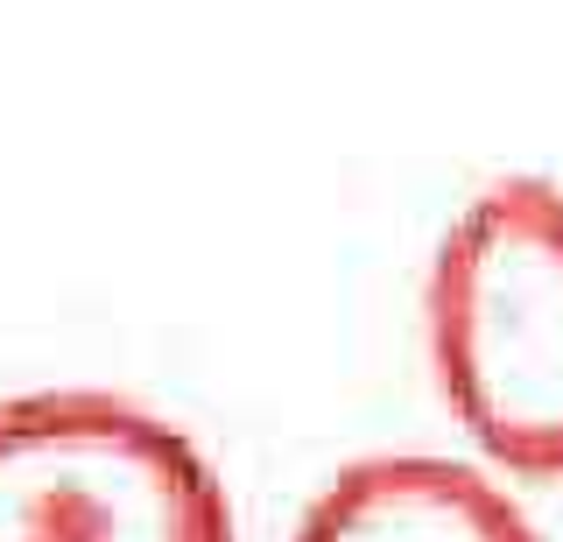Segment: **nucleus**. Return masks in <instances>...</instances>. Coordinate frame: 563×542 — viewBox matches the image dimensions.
<instances>
[{
  "label": "nucleus",
  "mask_w": 563,
  "mask_h": 542,
  "mask_svg": "<svg viewBox=\"0 0 563 542\" xmlns=\"http://www.w3.org/2000/svg\"><path fill=\"white\" fill-rule=\"evenodd\" d=\"M437 395L500 472L563 479V184L500 177L422 283Z\"/></svg>",
  "instance_id": "1"
},
{
  "label": "nucleus",
  "mask_w": 563,
  "mask_h": 542,
  "mask_svg": "<svg viewBox=\"0 0 563 542\" xmlns=\"http://www.w3.org/2000/svg\"><path fill=\"white\" fill-rule=\"evenodd\" d=\"M0 542H233V500L155 409L35 388L0 401Z\"/></svg>",
  "instance_id": "2"
},
{
  "label": "nucleus",
  "mask_w": 563,
  "mask_h": 542,
  "mask_svg": "<svg viewBox=\"0 0 563 542\" xmlns=\"http://www.w3.org/2000/svg\"><path fill=\"white\" fill-rule=\"evenodd\" d=\"M296 542H542L528 515L486 472L430 458V451H380L352 458L310 515Z\"/></svg>",
  "instance_id": "3"
}]
</instances>
